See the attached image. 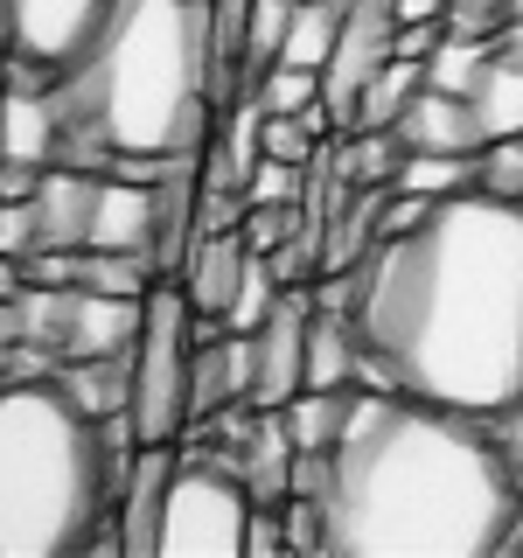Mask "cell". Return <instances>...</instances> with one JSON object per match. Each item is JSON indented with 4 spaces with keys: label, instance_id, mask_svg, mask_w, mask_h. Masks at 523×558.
<instances>
[{
    "label": "cell",
    "instance_id": "obj_8",
    "mask_svg": "<svg viewBox=\"0 0 523 558\" xmlns=\"http://www.w3.org/2000/svg\"><path fill=\"white\" fill-rule=\"evenodd\" d=\"M112 0H14V35H22V70L14 77H49L98 35Z\"/></svg>",
    "mask_w": 523,
    "mask_h": 558
},
{
    "label": "cell",
    "instance_id": "obj_27",
    "mask_svg": "<svg viewBox=\"0 0 523 558\" xmlns=\"http://www.w3.org/2000/svg\"><path fill=\"white\" fill-rule=\"evenodd\" d=\"M488 433H496V447L510 453V468H523V398H516V405H502L496 418H488Z\"/></svg>",
    "mask_w": 523,
    "mask_h": 558
},
{
    "label": "cell",
    "instance_id": "obj_10",
    "mask_svg": "<svg viewBox=\"0 0 523 558\" xmlns=\"http://www.w3.org/2000/svg\"><path fill=\"white\" fill-rule=\"evenodd\" d=\"M231 405H252V336L196 314V384H188V426Z\"/></svg>",
    "mask_w": 523,
    "mask_h": 558
},
{
    "label": "cell",
    "instance_id": "obj_1",
    "mask_svg": "<svg viewBox=\"0 0 523 558\" xmlns=\"http://www.w3.org/2000/svg\"><path fill=\"white\" fill-rule=\"evenodd\" d=\"M301 545L336 558H488L523 545V488L488 418L433 398H349L328 453H293Z\"/></svg>",
    "mask_w": 523,
    "mask_h": 558
},
{
    "label": "cell",
    "instance_id": "obj_4",
    "mask_svg": "<svg viewBox=\"0 0 523 558\" xmlns=\"http://www.w3.org/2000/svg\"><path fill=\"white\" fill-rule=\"evenodd\" d=\"M133 447V412L92 418L57 371H0V558L77 551L119 502Z\"/></svg>",
    "mask_w": 523,
    "mask_h": 558
},
{
    "label": "cell",
    "instance_id": "obj_34",
    "mask_svg": "<svg viewBox=\"0 0 523 558\" xmlns=\"http://www.w3.org/2000/svg\"><path fill=\"white\" fill-rule=\"evenodd\" d=\"M510 14H523V0H510Z\"/></svg>",
    "mask_w": 523,
    "mask_h": 558
},
{
    "label": "cell",
    "instance_id": "obj_28",
    "mask_svg": "<svg viewBox=\"0 0 523 558\" xmlns=\"http://www.w3.org/2000/svg\"><path fill=\"white\" fill-rule=\"evenodd\" d=\"M14 70H22V35H14V0H0V92L14 84Z\"/></svg>",
    "mask_w": 523,
    "mask_h": 558
},
{
    "label": "cell",
    "instance_id": "obj_15",
    "mask_svg": "<svg viewBox=\"0 0 523 558\" xmlns=\"http://www.w3.org/2000/svg\"><path fill=\"white\" fill-rule=\"evenodd\" d=\"M363 371V336L342 307H314L307 322V391H342Z\"/></svg>",
    "mask_w": 523,
    "mask_h": 558
},
{
    "label": "cell",
    "instance_id": "obj_20",
    "mask_svg": "<svg viewBox=\"0 0 523 558\" xmlns=\"http://www.w3.org/2000/svg\"><path fill=\"white\" fill-rule=\"evenodd\" d=\"M475 119H482V140H510L523 133V70L516 63H488V77L475 84Z\"/></svg>",
    "mask_w": 523,
    "mask_h": 558
},
{
    "label": "cell",
    "instance_id": "obj_29",
    "mask_svg": "<svg viewBox=\"0 0 523 558\" xmlns=\"http://www.w3.org/2000/svg\"><path fill=\"white\" fill-rule=\"evenodd\" d=\"M488 49H496V63H516L523 70V14H502L496 35H488Z\"/></svg>",
    "mask_w": 523,
    "mask_h": 558
},
{
    "label": "cell",
    "instance_id": "obj_17",
    "mask_svg": "<svg viewBox=\"0 0 523 558\" xmlns=\"http://www.w3.org/2000/svg\"><path fill=\"white\" fill-rule=\"evenodd\" d=\"M349 22V0H293V22H287V49L279 63H301V70H328Z\"/></svg>",
    "mask_w": 523,
    "mask_h": 558
},
{
    "label": "cell",
    "instance_id": "obj_33",
    "mask_svg": "<svg viewBox=\"0 0 523 558\" xmlns=\"http://www.w3.org/2000/svg\"><path fill=\"white\" fill-rule=\"evenodd\" d=\"M0 161H8V112H0Z\"/></svg>",
    "mask_w": 523,
    "mask_h": 558
},
{
    "label": "cell",
    "instance_id": "obj_24",
    "mask_svg": "<svg viewBox=\"0 0 523 558\" xmlns=\"http://www.w3.org/2000/svg\"><path fill=\"white\" fill-rule=\"evenodd\" d=\"M258 147H266V161H287V168H314V161H321V140L307 133L301 112H266Z\"/></svg>",
    "mask_w": 523,
    "mask_h": 558
},
{
    "label": "cell",
    "instance_id": "obj_31",
    "mask_svg": "<svg viewBox=\"0 0 523 558\" xmlns=\"http://www.w3.org/2000/svg\"><path fill=\"white\" fill-rule=\"evenodd\" d=\"M398 22H447V0H391Z\"/></svg>",
    "mask_w": 523,
    "mask_h": 558
},
{
    "label": "cell",
    "instance_id": "obj_6",
    "mask_svg": "<svg viewBox=\"0 0 523 558\" xmlns=\"http://www.w3.org/2000/svg\"><path fill=\"white\" fill-rule=\"evenodd\" d=\"M252 482L217 461H182L161 510V558H238L252 545Z\"/></svg>",
    "mask_w": 523,
    "mask_h": 558
},
{
    "label": "cell",
    "instance_id": "obj_16",
    "mask_svg": "<svg viewBox=\"0 0 523 558\" xmlns=\"http://www.w3.org/2000/svg\"><path fill=\"white\" fill-rule=\"evenodd\" d=\"M244 35H252V0H209V92H217V112L244 98Z\"/></svg>",
    "mask_w": 523,
    "mask_h": 558
},
{
    "label": "cell",
    "instance_id": "obj_7",
    "mask_svg": "<svg viewBox=\"0 0 523 558\" xmlns=\"http://www.w3.org/2000/svg\"><path fill=\"white\" fill-rule=\"evenodd\" d=\"M307 322L314 293L287 287L279 307L252 328V412H287L307 391Z\"/></svg>",
    "mask_w": 523,
    "mask_h": 558
},
{
    "label": "cell",
    "instance_id": "obj_19",
    "mask_svg": "<svg viewBox=\"0 0 523 558\" xmlns=\"http://www.w3.org/2000/svg\"><path fill=\"white\" fill-rule=\"evenodd\" d=\"M349 398H356L349 384H342V391H301V398H293V405L279 412V418H287L293 453H328V447H336V433L349 418Z\"/></svg>",
    "mask_w": 523,
    "mask_h": 558
},
{
    "label": "cell",
    "instance_id": "obj_25",
    "mask_svg": "<svg viewBox=\"0 0 523 558\" xmlns=\"http://www.w3.org/2000/svg\"><path fill=\"white\" fill-rule=\"evenodd\" d=\"M482 196H502V203H523V133L510 140H482Z\"/></svg>",
    "mask_w": 523,
    "mask_h": 558
},
{
    "label": "cell",
    "instance_id": "obj_22",
    "mask_svg": "<svg viewBox=\"0 0 523 558\" xmlns=\"http://www.w3.org/2000/svg\"><path fill=\"white\" fill-rule=\"evenodd\" d=\"M287 22H293V0H252V35H244V92L279 63L287 49Z\"/></svg>",
    "mask_w": 523,
    "mask_h": 558
},
{
    "label": "cell",
    "instance_id": "obj_12",
    "mask_svg": "<svg viewBox=\"0 0 523 558\" xmlns=\"http://www.w3.org/2000/svg\"><path fill=\"white\" fill-rule=\"evenodd\" d=\"M154 223H161V189L133 182V174H105L84 252H147L154 258Z\"/></svg>",
    "mask_w": 523,
    "mask_h": 558
},
{
    "label": "cell",
    "instance_id": "obj_32",
    "mask_svg": "<svg viewBox=\"0 0 523 558\" xmlns=\"http://www.w3.org/2000/svg\"><path fill=\"white\" fill-rule=\"evenodd\" d=\"M453 14H482V22H502L510 14V0H447Z\"/></svg>",
    "mask_w": 523,
    "mask_h": 558
},
{
    "label": "cell",
    "instance_id": "obj_9",
    "mask_svg": "<svg viewBox=\"0 0 523 558\" xmlns=\"http://www.w3.org/2000/svg\"><path fill=\"white\" fill-rule=\"evenodd\" d=\"M174 475H182V461H174V440L133 447L126 482H119V551L161 558V510H168Z\"/></svg>",
    "mask_w": 523,
    "mask_h": 558
},
{
    "label": "cell",
    "instance_id": "obj_3",
    "mask_svg": "<svg viewBox=\"0 0 523 558\" xmlns=\"http://www.w3.org/2000/svg\"><path fill=\"white\" fill-rule=\"evenodd\" d=\"M57 105V161L161 182L196 154L217 112L209 92V0H112L70 63L42 77Z\"/></svg>",
    "mask_w": 523,
    "mask_h": 558
},
{
    "label": "cell",
    "instance_id": "obj_26",
    "mask_svg": "<svg viewBox=\"0 0 523 558\" xmlns=\"http://www.w3.org/2000/svg\"><path fill=\"white\" fill-rule=\"evenodd\" d=\"M301 231V217H293V203H244V244L252 252H279V238Z\"/></svg>",
    "mask_w": 523,
    "mask_h": 558
},
{
    "label": "cell",
    "instance_id": "obj_11",
    "mask_svg": "<svg viewBox=\"0 0 523 558\" xmlns=\"http://www.w3.org/2000/svg\"><path fill=\"white\" fill-rule=\"evenodd\" d=\"M398 147L405 154H482V119L467 98L440 92V84H418L398 112Z\"/></svg>",
    "mask_w": 523,
    "mask_h": 558
},
{
    "label": "cell",
    "instance_id": "obj_5",
    "mask_svg": "<svg viewBox=\"0 0 523 558\" xmlns=\"http://www.w3.org/2000/svg\"><path fill=\"white\" fill-rule=\"evenodd\" d=\"M188 384H196V307H188L182 279H154L147 322H139L133 342V398H126L139 447L188 433Z\"/></svg>",
    "mask_w": 523,
    "mask_h": 558
},
{
    "label": "cell",
    "instance_id": "obj_30",
    "mask_svg": "<svg viewBox=\"0 0 523 558\" xmlns=\"http://www.w3.org/2000/svg\"><path fill=\"white\" fill-rule=\"evenodd\" d=\"M14 349H22V307H14V293H0V371Z\"/></svg>",
    "mask_w": 523,
    "mask_h": 558
},
{
    "label": "cell",
    "instance_id": "obj_13",
    "mask_svg": "<svg viewBox=\"0 0 523 558\" xmlns=\"http://www.w3.org/2000/svg\"><path fill=\"white\" fill-rule=\"evenodd\" d=\"M139 322H147V301H126V293L77 287V293H70V336H63V363H70V356H133Z\"/></svg>",
    "mask_w": 523,
    "mask_h": 558
},
{
    "label": "cell",
    "instance_id": "obj_18",
    "mask_svg": "<svg viewBox=\"0 0 523 558\" xmlns=\"http://www.w3.org/2000/svg\"><path fill=\"white\" fill-rule=\"evenodd\" d=\"M391 182L412 189V196L447 203V196H467V189H482V161H475V154H405Z\"/></svg>",
    "mask_w": 523,
    "mask_h": 558
},
{
    "label": "cell",
    "instance_id": "obj_23",
    "mask_svg": "<svg viewBox=\"0 0 523 558\" xmlns=\"http://www.w3.org/2000/svg\"><path fill=\"white\" fill-rule=\"evenodd\" d=\"M252 98L266 105V112H307V105L321 98V70H301V63H272L266 77L252 84Z\"/></svg>",
    "mask_w": 523,
    "mask_h": 558
},
{
    "label": "cell",
    "instance_id": "obj_2",
    "mask_svg": "<svg viewBox=\"0 0 523 558\" xmlns=\"http://www.w3.org/2000/svg\"><path fill=\"white\" fill-rule=\"evenodd\" d=\"M363 377L496 418L523 398V203L447 196L356 266Z\"/></svg>",
    "mask_w": 523,
    "mask_h": 558
},
{
    "label": "cell",
    "instance_id": "obj_21",
    "mask_svg": "<svg viewBox=\"0 0 523 558\" xmlns=\"http://www.w3.org/2000/svg\"><path fill=\"white\" fill-rule=\"evenodd\" d=\"M488 63H496L488 43H475V35H447V43L426 57V84H440V92H453V98H475V84L488 77Z\"/></svg>",
    "mask_w": 523,
    "mask_h": 558
},
{
    "label": "cell",
    "instance_id": "obj_14",
    "mask_svg": "<svg viewBox=\"0 0 523 558\" xmlns=\"http://www.w3.org/2000/svg\"><path fill=\"white\" fill-rule=\"evenodd\" d=\"M244 272H252V244H244V231H203L196 244H188V266H182V293L188 307L209 314V322H223L244 287Z\"/></svg>",
    "mask_w": 523,
    "mask_h": 558
}]
</instances>
